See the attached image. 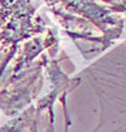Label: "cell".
Here are the masks:
<instances>
[{
    "label": "cell",
    "mask_w": 126,
    "mask_h": 132,
    "mask_svg": "<svg viewBox=\"0 0 126 132\" xmlns=\"http://www.w3.org/2000/svg\"><path fill=\"white\" fill-rule=\"evenodd\" d=\"M13 54H14V51L11 52L10 54H9V55L6 57V59H5V61H4V62H1V63H0V77H1V74H3V72H4V69H5V67H6L8 62L10 61V58L13 57Z\"/></svg>",
    "instance_id": "7a4b0ae2"
},
{
    "label": "cell",
    "mask_w": 126,
    "mask_h": 132,
    "mask_svg": "<svg viewBox=\"0 0 126 132\" xmlns=\"http://www.w3.org/2000/svg\"><path fill=\"white\" fill-rule=\"evenodd\" d=\"M106 3H110L114 5V8H122V6H126V0H104Z\"/></svg>",
    "instance_id": "6da1fadb"
}]
</instances>
